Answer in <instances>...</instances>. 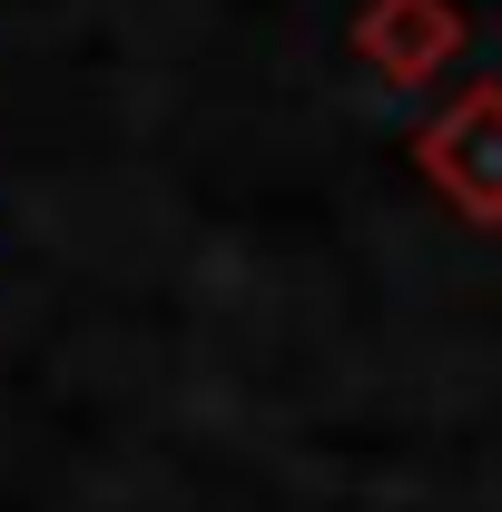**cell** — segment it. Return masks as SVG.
<instances>
[{"mask_svg": "<svg viewBox=\"0 0 502 512\" xmlns=\"http://www.w3.org/2000/svg\"><path fill=\"white\" fill-rule=\"evenodd\" d=\"M355 40L375 50L384 79H424V69L453 50V10H443V0H375Z\"/></svg>", "mask_w": 502, "mask_h": 512, "instance_id": "2", "label": "cell"}, {"mask_svg": "<svg viewBox=\"0 0 502 512\" xmlns=\"http://www.w3.org/2000/svg\"><path fill=\"white\" fill-rule=\"evenodd\" d=\"M424 178L473 207V227H502V89H473L443 128H424Z\"/></svg>", "mask_w": 502, "mask_h": 512, "instance_id": "1", "label": "cell"}]
</instances>
